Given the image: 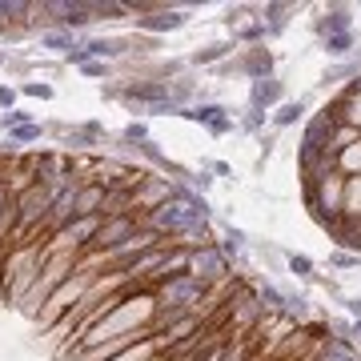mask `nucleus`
Here are the masks:
<instances>
[{"label": "nucleus", "instance_id": "f03ea898", "mask_svg": "<svg viewBox=\"0 0 361 361\" xmlns=\"http://www.w3.org/2000/svg\"><path fill=\"white\" fill-rule=\"evenodd\" d=\"M189 273L209 285V281H217V277L229 273V257H225L217 245H201L197 253H189Z\"/></svg>", "mask_w": 361, "mask_h": 361}, {"label": "nucleus", "instance_id": "9d476101", "mask_svg": "<svg viewBox=\"0 0 361 361\" xmlns=\"http://www.w3.org/2000/svg\"><path fill=\"white\" fill-rule=\"evenodd\" d=\"M257 305H261V313L269 310V313H285V289H277V285H261L257 289Z\"/></svg>", "mask_w": 361, "mask_h": 361}, {"label": "nucleus", "instance_id": "4468645a", "mask_svg": "<svg viewBox=\"0 0 361 361\" xmlns=\"http://www.w3.org/2000/svg\"><path fill=\"white\" fill-rule=\"evenodd\" d=\"M285 265H289V273H293L297 281H313V277H317V273H313V261L301 257V253H289V257H285Z\"/></svg>", "mask_w": 361, "mask_h": 361}, {"label": "nucleus", "instance_id": "1a4fd4ad", "mask_svg": "<svg viewBox=\"0 0 361 361\" xmlns=\"http://www.w3.org/2000/svg\"><path fill=\"white\" fill-rule=\"evenodd\" d=\"M357 44V32H334V37H322V49L334 56V61H345Z\"/></svg>", "mask_w": 361, "mask_h": 361}, {"label": "nucleus", "instance_id": "7ed1b4c3", "mask_svg": "<svg viewBox=\"0 0 361 361\" xmlns=\"http://www.w3.org/2000/svg\"><path fill=\"white\" fill-rule=\"evenodd\" d=\"M201 297H205V281L193 277V273H180V277H173V285L165 289V305L185 310V305H193V301H201Z\"/></svg>", "mask_w": 361, "mask_h": 361}, {"label": "nucleus", "instance_id": "423d86ee", "mask_svg": "<svg viewBox=\"0 0 361 361\" xmlns=\"http://www.w3.org/2000/svg\"><path fill=\"white\" fill-rule=\"evenodd\" d=\"M137 25L149 28V32H177V28L189 25V13H185V8H161V13H153V16H141Z\"/></svg>", "mask_w": 361, "mask_h": 361}, {"label": "nucleus", "instance_id": "2eb2a0df", "mask_svg": "<svg viewBox=\"0 0 361 361\" xmlns=\"http://www.w3.org/2000/svg\"><path fill=\"white\" fill-rule=\"evenodd\" d=\"M322 361H361V353L353 345H341V341H329L322 349Z\"/></svg>", "mask_w": 361, "mask_h": 361}, {"label": "nucleus", "instance_id": "aec40b11", "mask_svg": "<svg viewBox=\"0 0 361 361\" xmlns=\"http://www.w3.org/2000/svg\"><path fill=\"white\" fill-rule=\"evenodd\" d=\"M341 305H345L349 322H361V297H341Z\"/></svg>", "mask_w": 361, "mask_h": 361}, {"label": "nucleus", "instance_id": "393cba45", "mask_svg": "<svg viewBox=\"0 0 361 361\" xmlns=\"http://www.w3.org/2000/svg\"><path fill=\"white\" fill-rule=\"evenodd\" d=\"M209 185H213V177H205V173H197V177H193V189H201V193H205Z\"/></svg>", "mask_w": 361, "mask_h": 361}, {"label": "nucleus", "instance_id": "f3484780", "mask_svg": "<svg viewBox=\"0 0 361 361\" xmlns=\"http://www.w3.org/2000/svg\"><path fill=\"white\" fill-rule=\"evenodd\" d=\"M40 44H44V49H73V37H68V32H44Z\"/></svg>", "mask_w": 361, "mask_h": 361}, {"label": "nucleus", "instance_id": "f8f14e48", "mask_svg": "<svg viewBox=\"0 0 361 361\" xmlns=\"http://www.w3.org/2000/svg\"><path fill=\"white\" fill-rule=\"evenodd\" d=\"M301 116H305V101H285V104H277L273 125H277V129H289V125H297Z\"/></svg>", "mask_w": 361, "mask_h": 361}, {"label": "nucleus", "instance_id": "a211bd4d", "mask_svg": "<svg viewBox=\"0 0 361 361\" xmlns=\"http://www.w3.org/2000/svg\"><path fill=\"white\" fill-rule=\"evenodd\" d=\"M329 265L334 269H357L361 257H353V253H329Z\"/></svg>", "mask_w": 361, "mask_h": 361}, {"label": "nucleus", "instance_id": "6e6552de", "mask_svg": "<svg viewBox=\"0 0 361 361\" xmlns=\"http://www.w3.org/2000/svg\"><path fill=\"white\" fill-rule=\"evenodd\" d=\"M245 245H249L245 229H237V225H225V229H221V245H217V249H221L229 261H241V257H245Z\"/></svg>", "mask_w": 361, "mask_h": 361}, {"label": "nucleus", "instance_id": "9b49d317", "mask_svg": "<svg viewBox=\"0 0 361 361\" xmlns=\"http://www.w3.org/2000/svg\"><path fill=\"white\" fill-rule=\"evenodd\" d=\"M345 77H353V80L361 77V56H349V61H341V65H334V68H325V77H322V85H337V80H345Z\"/></svg>", "mask_w": 361, "mask_h": 361}, {"label": "nucleus", "instance_id": "b1692460", "mask_svg": "<svg viewBox=\"0 0 361 361\" xmlns=\"http://www.w3.org/2000/svg\"><path fill=\"white\" fill-rule=\"evenodd\" d=\"M28 97H52V89H49V85H28Z\"/></svg>", "mask_w": 361, "mask_h": 361}, {"label": "nucleus", "instance_id": "dca6fc26", "mask_svg": "<svg viewBox=\"0 0 361 361\" xmlns=\"http://www.w3.org/2000/svg\"><path fill=\"white\" fill-rule=\"evenodd\" d=\"M345 213L349 217H361V177H353L345 185Z\"/></svg>", "mask_w": 361, "mask_h": 361}, {"label": "nucleus", "instance_id": "0eeeda50", "mask_svg": "<svg viewBox=\"0 0 361 361\" xmlns=\"http://www.w3.org/2000/svg\"><path fill=\"white\" fill-rule=\"evenodd\" d=\"M237 73H245L249 80H265V77H273V52H269V49H245V56H241Z\"/></svg>", "mask_w": 361, "mask_h": 361}, {"label": "nucleus", "instance_id": "5701e85b", "mask_svg": "<svg viewBox=\"0 0 361 361\" xmlns=\"http://www.w3.org/2000/svg\"><path fill=\"white\" fill-rule=\"evenodd\" d=\"M125 137H129V141H145V137H149V129H145V125H129V129H125Z\"/></svg>", "mask_w": 361, "mask_h": 361}, {"label": "nucleus", "instance_id": "4be33fe9", "mask_svg": "<svg viewBox=\"0 0 361 361\" xmlns=\"http://www.w3.org/2000/svg\"><path fill=\"white\" fill-rule=\"evenodd\" d=\"M13 137H16V141H32V137H40V129H37V125H25V129H16Z\"/></svg>", "mask_w": 361, "mask_h": 361}, {"label": "nucleus", "instance_id": "f257e3e1", "mask_svg": "<svg viewBox=\"0 0 361 361\" xmlns=\"http://www.w3.org/2000/svg\"><path fill=\"white\" fill-rule=\"evenodd\" d=\"M177 116H189V121H197V125H205L213 137H221V133H229V129H233V109H225V104H217V101L185 104Z\"/></svg>", "mask_w": 361, "mask_h": 361}, {"label": "nucleus", "instance_id": "20e7f679", "mask_svg": "<svg viewBox=\"0 0 361 361\" xmlns=\"http://www.w3.org/2000/svg\"><path fill=\"white\" fill-rule=\"evenodd\" d=\"M273 104H285V85L277 77L253 80V85H249V109H253V113H265Z\"/></svg>", "mask_w": 361, "mask_h": 361}, {"label": "nucleus", "instance_id": "39448f33", "mask_svg": "<svg viewBox=\"0 0 361 361\" xmlns=\"http://www.w3.org/2000/svg\"><path fill=\"white\" fill-rule=\"evenodd\" d=\"M317 37H334V32H353V13H349L345 4H334V8H325L317 16Z\"/></svg>", "mask_w": 361, "mask_h": 361}, {"label": "nucleus", "instance_id": "ddd939ff", "mask_svg": "<svg viewBox=\"0 0 361 361\" xmlns=\"http://www.w3.org/2000/svg\"><path fill=\"white\" fill-rule=\"evenodd\" d=\"M229 52H233V40H217V44H205L201 52H193L189 61H193V65H209V61H221V56H229Z\"/></svg>", "mask_w": 361, "mask_h": 361}, {"label": "nucleus", "instance_id": "6ab92c4d", "mask_svg": "<svg viewBox=\"0 0 361 361\" xmlns=\"http://www.w3.org/2000/svg\"><path fill=\"white\" fill-rule=\"evenodd\" d=\"M261 125H265V113H253V109H245V116H241V129H245V133H257Z\"/></svg>", "mask_w": 361, "mask_h": 361}, {"label": "nucleus", "instance_id": "412c9836", "mask_svg": "<svg viewBox=\"0 0 361 361\" xmlns=\"http://www.w3.org/2000/svg\"><path fill=\"white\" fill-rule=\"evenodd\" d=\"M85 73H89V77H104V73H109V65H101V61H85Z\"/></svg>", "mask_w": 361, "mask_h": 361}]
</instances>
